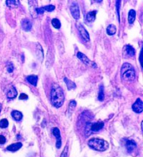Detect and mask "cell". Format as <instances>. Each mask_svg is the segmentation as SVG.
I'll return each mask as SVG.
<instances>
[{
	"label": "cell",
	"instance_id": "obj_1",
	"mask_svg": "<svg viewBox=\"0 0 143 157\" xmlns=\"http://www.w3.org/2000/svg\"><path fill=\"white\" fill-rule=\"evenodd\" d=\"M50 101L55 108L61 107L65 101V94L63 89L56 84H54L50 92Z\"/></svg>",
	"mask_w": 143,
	"mask_h": 157
},
{
	"label": "cell",
	"instance_id": "obj_2",
	"mask_svg": "<svg viewBox=\"0 0 143 157\" xmlns=\"http://www.w3.org/2000/svg\"><path fill=\"white\" fill-rule=\"evenodd\" d=\"M120 76L124 80L133 81L136 78V71L133 66L128 63L123 64L120 69Z\"/></svg>",
	"mask_w": 143,
	"mask_h": 157
},
{
	"label": "cell",
	"instance_id": "obj_3",
	"mask_svg": "<svg viewBox=\"0 0 143 157\" xmlns=\"http://www.w3.org/2000/svg\"><path fill=\"white\" fill-rule=\"evenodd\" d=\"M88 145L93 150H95L98 151H105L108 149L109 143L106 141L100 138H92L91 140H89Z\"/></svg>",
	"mask_w": 143,
	"mask_h": 157
},
{
	"label": "cell",
	"instance_id": "obj_4",
	"mask_svg": "<svg viewBox=\"0 0 143 157\" xmlns=\"http://www.w3.org/2000/svg\"><path fill=\"white\" fill-rule=\"evenodd\" d=\"M104 127V122L100 121L97 123H87L85 125V135L88 136L91 134H93L94 132H97L102 130Z\"/></svg>",
	"mask_w": 143,
	"mask_h": 157
},
{
	"label": "cell",
	"instance_id": "obj_5",
	"mask_svg": "<svg viewBox=\"0 0 143 157\" xmlns=\"http://www.w3.org/2000/svg\"><path fill=\"white\" fill-rule=\"evenodd\" d=\"M77 57H78L80 61H82L85 65H86L88 66H91L92 68H96V67H97V65H96L94 62H92L91 59H90L86 55H85L83 53H77Z\"/></svg>",
	"mask_w": 143,
	"mask_h": 157
},
{
	"label": "cell",
	"instance_id": "obj_6",
	"mask_svg": "<svg viewBox=\"0 0 143 157\" xmlns=\"http://www.w3.org/2000/svg\"><path fill=\"white\" fill-rule=\"evenodd\" d=\"M76 27H77V29H78L81 38L84 39V41H85V42L90 41V35H89V33L87 32V30L85 29V28L79 23L76 24Z\"/></svg>",
	"mask_w": 143,
	"mask_h": 157
},
{
	"label": "cell",
	"instance_id": "obj_7",
	"mask_svg": "<svg viewBox=\"0 0 143 157\" xmlns=\"http://www.w3.org/2000/svg\"><path fill=\"white\" fill-rule=\"evenodd\" d=\"M136 53L135 51V49L130 45V44H127L126 45L124 48H123V57L124 58H130V57H133Z\"/></svg>",
	"mask_w": 143,
	"mask_h": 157
},
{
	"label": "cell",
	"instance_id": "obj_8",
	"mask_svg": "<svg viewBox=\"0 0 143 157\" xmlns=\"http://www.w3.org/2000/svg\"><path fill=\"white\" fill-rule=\"evenodd\" d=\"M70 12L73 16V18L76 20L79 18V9L78 4L75 2H72L70 4Z\"/></svg>",
	"mask_w": 143,
	"mask_h": 157
},
{
	"label": "cell",
	"instance_id": "obj_9",
	"mask_svg": "<svg viewBox=\"0 0 143 157\" xmlns=\"http://www.w3.org/2000/svg\"><path fill=\"white\" fill-rule=\"evenodd\" d=\"M132 110L134 112L137 113V114H140L143 111V102L141 99H137L136 100V102L133 104L132 105Z\"/></svg>",
	"mask_w": 143,
	"mask_h": 157
},
{
	"label": "cell",
	"instance_id": "obj_10",
	"mask_svg": "<svg viewBox=\"0 0 143 157\" xmlns=\"http://www.w3.org/2000/svg\"><path fill=\"white\" fill-rule=\"evenodd\" d=\"M53 135L55 136L56 138V148L57 149H60L61 147V144H62V141H61V135H60V131L58 128H54L53 129Z\"/></svg>",
	"mask_w": 143,
	"mask_h": 157
},
{
	"label": "cell",
	"instance_id": "obj_11",
	"mask_svg": "<svg viewBox=\"0 0 143 157\" xmlns=\"http://www.w3.org/2000/svg\"><path fill=\"white\" fill-rule=\"evenodd\" d=\"M21 27H22L23 30L28 32L32 28V22L28 18H24L21 21Z\"/></svg>",
	"mask_w": 143,
	"mask_h": 157
},
{
	"label": "cell",
	"instance_id": "obj_12",
	"mask_svg": "<svg viewBox=\"0 0 143 157\" xmlns=\"http://www.w3.org/2000/svg\"><path fill=\"white\" fill-rule=\"evenodd\" d=\"M55 7L54 5H47L44 7H41V8H37L36 9V13L39 14H42L44 13V11H48V12H52L54 10Z\"/></svg>",
	"mask_w": 143,
	"mask_h": 157
},
{
	"label": "cell",
	"instance_id": "obj_13",
	"mask_svg": "<svg viewBox=\"0 0 143 157\" xmlns=\"http://www.w3.org/2000/svg\"><path fill=\"white\" fill-rule=\"evenodd\" d=\"M136 147V143L133 140H127L126 141V148L128 152H132Z\"/></svg>",
	"mask_w": 143,
	"mask_h": 157
},
{
	"label": "cell",
	"instance_id": "obj_14",
	"mask_svg": "<svg viewBox=\"0 0 143 157\" xmlns=\"http://www.w3.org/2000/svg\"><path fill=\"white\" fill-rule=\"evenodd\" d=\"M17 94H18V93H17V90H16V89H15L14 86H11V87L9 89L8 92H7V97H8V99H9V100H12V99L16 98Z\"/></svg>",
	"mask_w": 143,
	"mask_h": 157
},
{
	"label": "cell",
	"instance_id": "obj_15",
	"mask_svg": "<svg viewBox=\"0 0 143 157\" xmlns=\"http://www.w3.org/2000/svg\"><path fill=\"white\" fill-rule=\"evenodd\" d=\"M22 143L21 142H18V143H14V144H10L7 147V150H9V151H12V152H14V151H17L19 150L21 147H22Z\"/></svg>",
	"mask_w": 143,
	"mask_h": 157
},
{
	"label": "cell",
	"instance_id": "obj_16",
	"mask_svg": "<svg viewBox=\"0 0 143 157\" xmlns=\"http://www.w3.org/2000/svg\"><path fill=\"white\" fill-rule=\"evenodd\" d=\"M11 115H12V117L16 121H20L23 119V114L20 111H18V110H13V111H12Z\"/></svg>",
	"mask_w": 143,
	"mask_h": 157
},
{
	"label": "cell",
	"instance_id": "obj_17",
	"mask_svg": "<svg viewBox=\"0 0 143 157\" xmlns=\"http://www.w3.org/2000/svg\"><path fill=\"white\" fill-rule=\"evenodd\" d=\"M27 81L31 84L33 86H36L37 85V83H38V76L36 75H29L27 77Z\"/></svg>",
	"mask_w": 143,
	"mask_h": 157
},
{
	"label": "cell",
	"instance_id": "obj_18",
	"mask_svg": "<svg viewBox=\"0 0 143 157\" xmlns=\"http://www.w3.org/2000/svg\"><path fill=\"white\" fill-rule=\"evenodd\" d=\"M64 80H65V84H66V85H67V89H68L69 90H74V89H75V88H76V84H75L73 81H71V80L68 79L67 78H64Z\"/></svg>",
	"mask_w": 143,
	"mask_h": 157
},
{
	"label": "cell",
	"instance_id": "obj_19",
	"mask_svg": "<svg viewBox=\"0 0 143 157\" xmlns=\"http://www.w3.org/2000/svg\"><path fill=\"white\" fill-rule=\"evenodd\" d=\"M106 33L108 35H114L117 33V27L114 24H110L106 28Z\"/></svg>",
	"mask_w": 143,
	"mask_h": 157
},
{
	"label": "cell",
	"instance_id": "obj_20",
	"mask_svg": "<svg viewBox=\"0 0 143 157\" xmlns=\"http://www.w3.org/2000/svg\"><path fill=\"white\" fill-rule=\"evenodd\" d=\"M136 19V11L134 9H130L128 13V22L129 24H133Z\"/></svg>",
	"mask_w": 143,
	"mask_h": 157
},
{
	"label": "cell",
	"instance_id": "obj_21",
	"mask_svg": "<svg viewBox=\"0 0 143 157\" xmlns=\"http://www.w3.org/2000/svg\"><path fill=\"white\" fill-rule=\"evenodd\" d=\"M96 16V11H91L86 14V20L88 22H94Z\"/></svg>",
	"mask_w": 143,
	"mask_h": 157
},
{
	"label": "cell",
	"instance_id": "obj_22",
	"mask_svg": "<svg viewBox=\"0 0 143 157\" xmlns=\"http://www.w3.org/2000/svg\"><path fill=\"white\" fill-rule=\"evenodd\" d=\"M6 4L9 8H16L19 4V1L18 0H8L6 1Z\"/></svg>",
	"mask_w": 143,
	"mask_h": 157
},
{
	"label": "cell",
	"instance_id": "obj_23",
	"mask_svg": "<svg viewBox=\"0 0 143 157\" xmlns=\"http://www.w3.org/2000/svg\"><path fill=\"white\" fill-rule=\"evenodd\" d=\"M36 55L37 57L39 58V59L40 61H42L43 59V57H44V54H43V49L40 46L39 44H37V49H36Z\"/></svg>",
	"mask_w": 143,
	"mask_h": 157
},
{
	"label": "cell",
	"instance_id": "obj_24",
	"mask_svg": "<svg viewBox=\"0 0 143 157\" xmlns=\"http://www.w3.org/2000/svg\"><path fill=\"white\" fill-rule=\"evenodd\" d=\"M105 98V94H104V86L101 85L100 86V90H99V94H98V100L100 101H103Z\"/></svg>",
	"mask_w": 143,
	"mask_h": 157
},
{
	"label": "cell",
	"instance_id": "obj_25",
	"mask_svg": "<svg viewBox=\"0 0 143 157\" xmlns=\"http://www.w3.org/2000/svg\"><path fill=\"white\" fill-rule=\"evenodd\" d=\"M51 24H52V25L55 28H60V26H61V24H60V21L58 19V18H54L52 19V21H51Z\"/></svg>",
	"mask_w": 143,
	"mask_h": 157
},
{
	"label": "cell",
	"instance_id": "obj_26",
	"mask_svg": "<svg viewBox=\"0 0 143 157\" xmlns=\"http://www.w3.org/2000/svg\"><path fill=\"white\" fill-rule=\"evenodd\" d=\"M9 126V121L6 119H3L0 120V128L5 129Z\"/></svg>",
	"mask_w": 143,
	"mask_h": 157
},
{
	"label": "cell",
	"instance_id": "obj_27",
	"mask_svg": "<svg viewBox=\"0 0 143 157\" xmlns=\"http://www.w3.org/2000/svg\"><path fill=\"white\" fill-rule=\"evenodd\" d=\"M75 106H76V102H75V100H71V101L70 102V105H69L70 112H72V111H73V110H75Z\"/></svg>",
	"mask_w": 143,
	"mask_h": 157
},
{
	"label": "cell",
	"instance_id": "obj_28",
	"mask_svg": "<svg viewBox=\"0 0 143 157\" xmlns=\"http://www.w3.org/2000/svg\"><path fill=\"white\" fill-rule=\"evenodd\" d=\"M121 2L120 1H117V16H118V20L120 22V5Z\"/></svg>",
	"mask_w": 143,
	"mask_h": 157
},
{
	"label": "cell",
	"instance_id": "obj_29",
	"mask_svg": "<svg viewBox=\"0 0 143 157\" xmlns=\"http://www.w3.org/2000/svg\"><path fill=\"white\" fill-rule=\"evenodd\" d=\"M60 157H68V146H65V150H63Z\"/></svg>",
	"mask_w": 143,
	"mask_h": 157
},
{
	"label": "cell",
	"instance_id": "obj_30",
	"mask_svg": "<svg viewBox=\"0 0 143 157\" xmlns=\"http://www.w3.org/2000/svg\"><path fill=\"white\" fill-rule=\"evenodd\" d=\"M13 69H14V68H13V64H11V63H10L9 65L7 66V70H8V72H9V73H12V72L13 71Z\"/></svg>",
	"mask_w": 143,
	"mask_h": 157
},
{
	"label": "cell",
	"instance_id": "obj_31",
	"mask_svg": "<svg viewBox=\"0 0 143 157\" xmlns=\"http://www.w3.org/2000/svg\"><path fill=\"white\" fill-rule=\"evenodd\" d=\"M19 100H28V95L25 94H24V93H22V94L19 95Z\"/></svg>",
	"mask_w": 143,
	"mask_h": 157
},
{
	"label": "cell",
	"instance_id": "obj_32",
	"mask_svg": "<svg viewBox=\"0 0 143 157\" xmlns=\"http://www.w3.org/2000/svg\"><path fill=\"white\" fill-rule=\"evenodd\" d=\"M6 142V138L3 135H0V144H5Z\"/></svg>",
	"mask_w": 143,
	"mask_h": 157
},
{
	"label": "cell",
	"instance_id": "obj_33",
	"mask_svg": "<svg viewBox=\"0 0 143 157\" xmlns=\"http://www.w3.org/2000/svg\"><path fill=\"white\" fill-rule=\"evenodd\" d=\"M142 50L141 51V53H140V63H141V65H142Z\"/></svg>",
	"mask_w": 143,
	"mask_h": 157
},
{
	"label": "cell",
	"instance_id": "obj_34",
	"mask_svg": "<svg viewBox=\"0 0 143 157\" xmlns=\"http://www.w3.org/2000/svg\"><path fill=\"white\" fill-rule=\"evenodd\" d=\"M1 110H2V106L0 105V112H1Z\"/></svg>",
	"mask_w": 143,
	"mask_h": 157
}]
</instances>
